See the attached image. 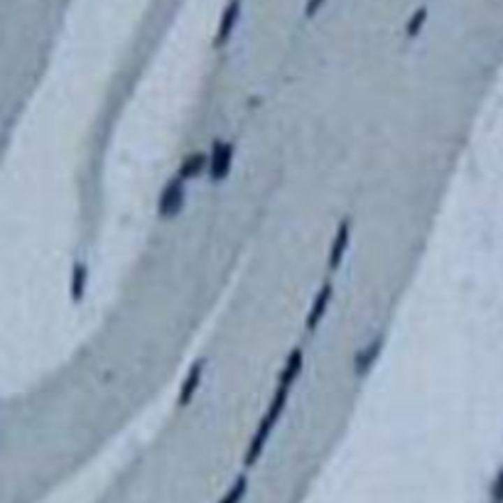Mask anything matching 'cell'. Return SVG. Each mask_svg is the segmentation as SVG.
Here are the masks:
<instances>
[{
	"label": "cell",
	"instance_id": "cell-4",
	"mask_svg": "<svg viewBox=\"0 0 503 503\" xmlns=\"http://www.w3.org/2000/svg\"><path fill=\"white\" fill-rule=\"evenodd\" d=\"M383 344H386V337L378 334V337H373L371 342L356 353V358H353V373H356L358 378H363L373 368L376 358L381 356V351H383Z\"/></svg>",
	"mask_w": 503,
	"mask_h": 503
},
{
	"label": "cell",
	"instance_id": "cell-14",
	"mask_svg": "<svg viewBox=\"0 0 503 503\" xmlns=\"http://www.w3.org/2000/svg\"><path fill=\"white\" fill-rule=\"evenodd\" d=\"M491 503H503V469L498 472L496 481L491 486Z\"/></svg>",
	"mask_w": 503,
	"mask_h": 503
},
{
	"label": "cell",
	"instance_id": "cell-5",
	"mask_svg": "<svg viewBox=\"0 0 503 503\" xmlns=\"http://www.w3.org/2000/svg\"><path fill=\"white\" fill-rule=\"evenodd\" d=\"M332 297H334V285L332 282H324L322 287H319V292L314 295L312 300V307H309L307 312V329H317L319 322H322V317L327 314L329 305H332Z\"/></svg>",
	"mask_w": 503,
	"mask_h": 503
},
{
	"label": "cell",
	"instance_id": "cell-1",
	"mask_svg": "<svg viewBox=\"0 0 503 503\" xmlns=\"http://www.w3.org/2000/svg\"><path fill=\"white\" fill-rule=\"evenodd\" d=\"M290 391H292V388H287V386H277L275 388V395H272L270 405H268L265 415H263L261 425H258L256 435H253L251 444H248V449H246V467L256 464L258 457H261V452L265 449L268 439H270L272 430H275L277 420H280V413L285 410V405H287V395H290Z\"/></svg>",
	"mask_w": 503,
	"mask_h": 503
},
{
	"label": "cell",
	"instance_id": "cell-8",
	"mask_svg": "<svg viewBox=\"0 0 503 503\" xmlns=\"http://www.w3.org/2000/svg\"><path fill=\"white\" fill-rule=\"evenodd\" d=\"M204 366H207V361L201 358V361H196L194 366L189 368V373H187L184 383H182V388H180V405H187V402L194 398L196 388H199V383H201V376H204Z\"/></svg>",
	"mask_w": 503,
	"mask_h": 503
},
{
	"label": "cell",
	"instance_id": "cell-2",
	"mask_svg": "<svg viewBox=\"0 0 503 503\" xmlns=\"http://www.w3.org/2000/svg\"><path fill=\"white\" fill-rule=\"evenodd\" d=\"M184 196H187V182L182 180L180 175L172 177L160 194V204H157L160 217L170 219V217H175V214H180V209L184 207Z\"/></svg>",
	"mask_w": 503,
	"mask_h": 503
},
{
	"label": "cell",
	"instance_id": "cell-15",
	"mask_svg": "<svg viewBox=\"0 0 503 503\" xmlns=\"http://www.w3.org/2000/svg\"><path fill=\"white\" fill-rule=\"evenodd\" d=\"M322 6H324V0H307V6H305V15L312 17Z\"/></svg>",
	"mask_w": 503,
	"mask_h": 503
},
{
	"label": "cell",
	"instance_id": "cell-12",
	"mask_svg": "<svg viewBox=\"0 0 503 503\" xmlns=\"http://www.w3.org/2000/svg\"><path fill=\"white\" fill-rule=\"evenodd\" d=\"M425 20H428V8H418V10L413 13V17L408 20V25H405V35L408 37L420 35V30L425 27Z\"/></svg>",
	"mask_w": 503,
	"mask_h": 503
},
{
	"label": "cell",
	"instance_id": "cell-6",
	"mask_svg": "<svg viewBox=\"0 0 503 503\" xmlns=\"http://www.w3.org/2000/svg\"><path fill=\"white\" fill-rule=\"evenodd\" d=\"M238 17H241V0H228V6L221 13V22H219L217 30V47H224L231 40L233 30L238 25Z\"/></svg>",
	"mask_w": 503,
	"mask_h": 503
},
{
	"label": "cell",
	"instance_id": "cell-3",
	"mask_svg": "<svg viewBox=\"0 0 503 503\" xmlns=\"http://www.w3.org/2000/svg\"><path fill=\"white\" fill-rule=\"evenodd\" d=\"M233 152H236L233 143H226V140H219L217 145L212 147V152H209V175H212L214 182L226 180V175L231 172V165H233Z\"/></svg>",
	"mask_w": 503,
	"mask_h": 503
},
{
	"label": "cell",
	"instance_id": "cell-9",
	"mask_svg": "<svg viewBox=\"0 0 503 503\" xmlns=\"http://www.w3.org/2000/svg\"><path fill=\"white\" fill-rule=\"evenodd\" d=\"M302 351L300 349H295V351L287 356V361H285V366H282V371H280V381L277 383H282V386H295V381H297V376H300V371H302Z\"/></svg>",
	"mask_w": 503,
	"mask_h": 503
},
{
	"label": "cell",
	"instance_id": "cell-13",
	"mask_svg": "<svg viewBox=\"0 0 503 503\" xmlns=\"http://www.w3.org/2000/svg\"><path fill=\"white\" fill-rule=\"evenodd\" d=\"M84 287H86V265L79 263V265L74 268V282H71V295H74V300H79V297L84 295Z\"/></svg>",
	"mask_w": 503,
	"mask_h": 503
},
{
	"label": "cell",
	"instance_id": "cell-10",
	"mask_svg": "<svg viewBox=\"0 0 503 503\" xmlns=\"http://www.w3.org/2000/svg\"><path fill=\"white\" fill-rule=\"evenodd\" d=\"M204 167H209V157L204 152H194L189 155L180 167V177L182 180H191V177H199L204 172Z\"/></svg>",
	"mask_w": 503,
	"mask_h": 503
},
{
	"label": "cell",
	"instance_id": "cell-7",
	"mask_svg": "<svg viewBox=\"0 0 503 503\" xmlns=\"http://www.w3.org/2000/svg\"><path fill=\"white\" fill-rule=\"evenodd\" d=\"M349 241H351V221H349V219H344V221L339 224L337 233H334L332 248H329V268H339V265H342L344 256H347Z\"/></svg>",
	"mask_w": 503,
	"mask_h": 503
},
{
	"label": "cell",
	"instance_id": "cell-11",
	"mask_svg": "<svg viewBox=\"0 0 503 503\" xmlns=\"http://www.w3.org/2000/svg\"><path fill=\"white\" fill-rule=\"evenodd\" d=\"M246 488H248V479L246 476H238L236 483L226 491V496L221 498L219 503H241V498L246 496Z\"/></svg>",
	"mask_w": 503,
	"mask_h": 503
}]
</instances>
